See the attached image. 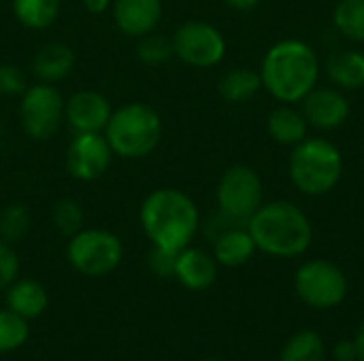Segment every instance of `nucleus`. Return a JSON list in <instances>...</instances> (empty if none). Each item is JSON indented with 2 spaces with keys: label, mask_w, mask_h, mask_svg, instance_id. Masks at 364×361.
I'll use <instances>...</instances> for the list:
<instances>
[{
  "label": "nucleus",
  "mask_w": 364,
  "mask_h": 361,
  "mask_svg": "<svg viewBox=\"0 0 364 361\" xmlns=\"http://www.w3.org/2000/svg\"><path fill=\"white\" fill-rule=\"evenodd\" d=\"M256 249L282 260L303 255L314 240V226L303 209L288 200L264 202L247 221Z\"/></svg>",
  "instance_id": "obj_3"
},
{
  "label": "nucleus",
  "mask_w": 364,
  "mask_h": 361,
  "mask_svg": "<svg viewBox=\"0 0 364 361\" xmlns=\"http://www.w3.org/2000/svg\"><path fill=\"white\" fill-rule=\"evenodd\" d=\"M51 221L55 226V230L70 238L75 236L79 230H83L85 226V213H83V206L81 202H77L75 198H62L55 202L53 211H51Z\"/></svg>",
  "instance_id": "obj_26"
},
{
  "label": "nucleus",
  "mask_w": 364,
  "mask_h": 361,
  "mask_svg": "<svg viewBox=\"0 0 364 361\" xmlns=\"http://www.w3.org/2000/svg\"><path fill=\"white\" fill-rule=\"evenodd\" d=\"M64 104L66 100L53 87V83H34L28 85L19 96V123L28 138L47 140L64 123Z\"/></svg>",
  "instance_id": "obj_8"
},
{
  "label": "nucleus",
  "mask_w": 364,
  "mask_h": 361,
  "mask_svg": "<svg viewBox=\"0 0 364 361\" xmlns=\"http://www.w3.org/2000/svg\"><path fill=\"white\" fill-rule=\"evenodd\" d=\"M30 336L28 319L4 309L0 311V353L17 351Z\"/></svg>",
  "instance_id": "obj_28"
},
{
  "label": "nucleus",
  "mask_w": 364,
  "mask_h": 361,
  "mask_svg": "<svg viewBox=\"0 0 364 361\" xmlns=\"http://www.w3.org/2000/svg\"><path fill=\"white\" fill-rule=\"evenodd\" d=\"M75 68V51L64 43H45L32 60V72L43 83H58Z\"/></svg>",
  "instance_id": "obj_17"
},
{
  "label": "nucleus",
  "mask_w": 364,
  "mask_h": 361,
  "mask_svg": "<svg viewBox=\"0 0 364 361\" xmlns=\"http://www.w3.org/2000/svg\"><path fill=\"white\" fill-rule=\"evenodd\" d=\"M83 2V6H85V11H90V13H105V11H109L111 9V4H113V0H81Z\"/></svg>",
  "instance_id": "obj_33"
},
{
  "label": "nucleus",
  "mask_w": 364,
  "mask_h": 361,
  "mask_svg": "<svg viewBox=\"0 0 364 361\" xmlns=\"http://www.w3.org/2000/svg\"><path fill=\"white\" fill-rule=\"evenodd\" d=\"M111 17L122 34L141 38L158 28L162 19V0H113Z\"/></svg>",
  "instance_id": "obj_14"
},
{
  "label": "nucleus",
  "mask_w": 364,
  "mask_h": 361,
  "mask_svg": "<svg viewBox=\"0 0 364 361\" xmlns=\"http://www.w3.org/2000/svg\"><path fill=\"white\" fill-rule=\"evenodd\" d=\"M113 106L109 98L96 89H79L64 104V121L73 134L79 132H105L111 119Z\"/></svg>",
  "instance_id": "obj_13"
},
{
  "label": "nucleus",
  "mask_w": 364,
  "mask_h": 361,
  "mask_svg": "<svg viewBox=\"0 0 364 361\" xmlns=\"http://www.w3.org/2000/svg\"><path fill=\"white\" fill-rule=\"evenodd\" d=\"M215 198L220 213L247 226L250 217L264 204V185L252 166L235 164L220 177Z\"/></svg>",
  "instance_id": "obj_7"
},
{
  "label": "nucleus",
  "mask_w": 364,
  "mask_h": 361,
  "mask_svg": "<svg viewBox=\"0 0 364 361\" xmlns=\"http://www.w3.org/2000/svg\"><path fill=\"white\" fill-rule=\"evenodd\" d=\"M220 96L230 102V104H241L252 100L260 89H262V79L258 70L245 68V66H237L230 68L228 72L222 74L220 83H218Z\"/></svg>",
  "instance_id": "obj_21"
},
{
  "label": "nucleus",
  "mask_w": 364,
  "mask_h": 361,
  "mask_svg": "<svg viewBox=\"0 0 364 361\" xmlns=\"http://www.w3.org/2000/svg\"><path fill=\"white\" fill-rule=\"evenodd\" d=\"M292 185L305 196L331 194L343 177V155L339 147L322 136H307L292 147L288 160Z\"/></svg>",
  "instance_id": "obj_4"
},
{
  "label": "nucleus",
  "mask_w": 364,
  "mask_h": 361,
  "mask_svg": "<svg viewBox=\"0 0 364 361\" xmlns=\"http://www.w3.org/2000/svg\"><path fill=\"white\" fill-rule=\"evenodd\" d=\"M0 138H2V123H0Z\"/></svg>",
  "instance_id": "obj_37"
},
{
  "label": "nucleus",
  "mask_w": 364,
  "mask_h": 361,
  "mask_svg": "<svg viewBox=\"0 0 364 361\" xmlns=\"http://www.w3.org/2000/svg\"><path fill=\"white\" fill-rule=\"evenodd\" d=\"M30 211L21 202H11L0 211V240L9 245L21 243L30 232Z\"/></svg>",
  "instance_id": "obj_25"
},
{
  "label": "nucleus",
  "mask_w": 364,
  "mask_h": 361,
  "mask_svg": "<svg viewBox=\"0 0 364 361\" xmlns=\"http://www.w3.org/2000/svg\"><path fill=\"white\" fill-rule=\"evenodd\" d=\"M139 221L151 247L179 253L192 245L200 228V213L186 191L158 187L141 202Z\"/></svg>",
  "instance_id": "obj_2"
},
{
  "label": "nucleus",
  "mask_w": 364,
  "mask_h": 361,
  "mask_svg": "<svg viewBox=\"0 0 364 361\" xmlns=\"http://www.w3.org/2000/svg\"><path fill=\"white\" fill-rule=\"evenodd\" d=\"M226 6L235 9V11H252L260 4V0H224Z\"/></svg>",
  "instance_id": "obj_34"
},
{
  "label": "nucleus",
  "mask_w": 364,
  "mask_h": 361,
  "mask_svg": "<svg viewBox=\"0 0 364 361\" xmlns=\"http://www.w3.org/2000/svg\"><path fill=\"white\" fill-rule=\"evenodd\" d=\"M354 345H356V351H358V361H364V321L360 323L358 332H356Z\"/></svg>",
  "instance_id": "obj_35"
},
{
  "label": "nucleus",
  "mask_w": 364,
  "mask_h": 361,
  "mask_svg": "<svg viewBox=\"0 0 364 361\" xmlns=\"http://www.w3.org/2000/svg\"><path fill=\"white\" fill-rule=\"evenodd\" d=\"M171 40L175 57L194 68H213L226 57L224 34L213 23L203 19L183 21Z\"/></svg>",
  "instance_id": "obj_10"
},
{
  "label": "nucleus",
  "mask_w": 364,
  "mask_h": 361,
  "mask_svg": "<svg viewBox=\"0 0 364 361\" xmlns=\"http://www.w3.org/2000/svg\"><path fill=\"white\" fill-rule=\"evenodd\" d=\"M218 262L213 253H207L205 249L186 247L177 253L175 262V279L190 291H205L209 289L218 279Z\"/></svg>",
  "instance_id": "obj_15"
},
{
  "label": "nucleus",
  "mask_w": 364,
  "mask_h": 361,
  "mask_svg": "<svg viewBox=\"0 0 364 361\" xmlns=\"http://www.w3.org/2000/svg\"><path fill=\"white\" fill-rule=\"evenodd\" d=\"M136 57L147 64V66H160L166 64L171 57H175L173 53V40L166 34L160 32H149L145 36L139 38L136 43Z\"/></svg>",
  "instance_id": "obj_27"
},
{
  "label": "nucleus",
  "mask_w": 364,
  "mask_h": 361,
  "mask_svg": "<svg viewBox=\"0 0 364 361\" xmlns=\"http://www.w3.org/2000/svg\"><path fill=\"white\" fill-rule=\"evenodd\" d=\"M113 162V149L102 132H79L73 134L66 153L64 166L75 181H96L100 179Z\"/></svg>",
  "instance_id": "obj_11"
},
{
  "label": "nucleus",
  "mask_w": 364,
  "mask_h": 361,
  "mask_svg": "<svg viewBox=\"0 0 364 361\" xmlns=\"http://www.w3.org/2000/svg\"><path fill=\"white\" fill-rule=\"evenodd\" d=\"M326 347L318 332L303 330L296 332L282 349L279 361H324Z\"/></svg>",
  "instance_id": "obj_23"
},
{
  "label": "nucleus",
  "mask_w": 364,
  "mask_h": 361,
  "mask_svg": "<svg viewBox=\"0 0 364 361\" xmlns=\"http://www.w3.org/2000/svg\"><path fill=\"white\" fill-rule=\"evenodd\" d=\"M258 72L262 87L279 104H299L318 85L322 64L309 43L284 38L269 47Z\"/></svg>",
  "instance_id": "obj_1"
},
{
  "label": "nucleus",
  "mask_w": 364,
  "mask_h": 361,
  "mask_svg": "<svg viewBox=\"0 0 364 361\" xmlns=\"http://www.w3.org/2000/svg\"><path fill=\"white\" fill-rule=\"evenodd\" d=\"M28 87L26 74L15 64H0V96H21Z\"/></svg>",
  "instance_id": "obj_29"
},
{
  "label": "nucleus",
  "mask_w": 364,
  "mask_h": 361,
  "mask_svg": "<svg viewBox=\"0 0 364 361\" xmlns=\"http://www.w3.org/2000/svg\"><path fill=\"white\" fill-rule=\"evenodd\" d=\"M335 361H358V351L354 340H339L333 349Z\"/></svg>",
  "instance_id": "obj_32"
},
{
  "label": "nucleus",
  "mask_w": 364,
  "mask_h": 361,
  "mask_svg": "<svg viewBox=\"0 0 364 361\" xmlns=\"http://www.w3.org/2000/svg\"><path fill=\"white\" fill-rule=\"evenodd\" d=\"M301 111L307 123L316 130L328 132L341 128L350 117V100L339 87L316 85L303 100Z\"/></svg>",
  "instance_id": "obj_12"
},
{
  "label": "nucleus",
  "mask_w": 364,
  "mask_h": 361,
  "mask_svg": "<svg viewBox=\"0 0 364 361\" xmlns=\"http://www.w3.org/2000/svg\"><path fill=\"white\" fill-rule=\"evenodd\" d=\"M66 260L83 277H105L122 264L124 245L109 230L83 228L68 238Z\"/></svg>",
  "instance_id": "obj_6"
},
{
  "label": "nucleus",
  "mask_w": 364,
  "mask_h": 361,
  "mask_svg": "<svg viewBox=\"0 0 364 361\" xmlns=\"http://www.w3.org/2000/svg\"><path fill=\"white\" fill-rule=\"evenodd\" d=\"M113 155L124 160H143L151 155L162 140V119L158 111L145 102H128L113 109L105 128Z\"/></svg>",
  "instance_id": "obj_5"
},
{
  "label": "nucleus",
  "mask_w": 364,
  "mask_h": 361,
  "mask_svg": "<svg viewBox=\"0 0 364 361\" xmlns=\"http://www.w3.org/2000/svg\"><path fill=\"white\" fill-rule=\"evenodd\" d=\"M175 262H177V253L160 249V247H151L149 255H147V266L149 270L160 277V279H171L175 277Z\"/></svg>",
  "instance_id": "obj_31"
},
{
  "label": "nucleus",
  "mask_w": 364,
  "mask_h": 361,
  "mask_svg": "<svg viewBox=\"0 0 364 361\" xmlns=\"http://www.w3.org/2000/svg\"><path fill=\"white\" fill-rule=\"evenodd\" d=\"M331 83L343 91H356L364 87V53L356 49H343L333 53L324 64Z\"/></svg>",
  "instance_id": "obj_20"
},
{
  "label": "nucleus",
  "mask_w": 364,
  "mask_h": 361,
  "mask_svg": "<svg viewBox=\"0 0 364 361\" xmlns=\"http://www.w3.org/2000/svg\"><path fill=\"white\" fill-rule=\"evenodd\" d=\"M13 17L28 30H47L60 15V0H11Z\"/></svg>",
  "instance_id": "obj_22"
},
{
  "label": "nucleus",
  "mask_w": 364,
  "mask_h": 361,
  "mask_svg": "<svg viewBox=\"0 0 364 361\" xmlns=\"http://www.w3.org/2000/svg\"><path fill=\"white\" fill-rule=\"evenodd\" d=\"M294 287L299 298L318 311L339 306L350 289L346 272L328 260L305 262L294 274Z\"/></svg>",
  "instance_id": "obj_9"
},
{
  "label": "nucleus",
  "mask_w": 364,
  "mask_h": 361,
  "mask_svg": "<svg viewBox=\"0 0 364 361\" xmlns=\"http://www.w3.org/2000/svg\"><path fill=\"white\" fill-rule=\"evenodd\" d=\"M17 279H19V257L13 245L0 240V291H6V287Z\"/></svg>",
  "instance_id": "obj_30"
},
{
  "label": "nucleus",
  "mask_w": 364,
  "mask_h": 361,
  "mask_svg": "<svg viewBox=\"0 0 364 361\" xmlns=\"http://www.w3.org/2000/svg\"><path fill=\"white\" fill-rule=\"evenodd\" d=\"M47 289L34 279H17L6 287V309L32 321L47 311Z\"/></svg>",
  "instance_id": "obj_18"
},
{
  "label": "nucleus",
  "mask_w": 364,
  "mask_h": 361,
  "mask_svg": "<svg viewBox=\"0 0 364 361\" xmlns=\"http://www.w3.org/2000/svg\"><path fill=\"white\" fill-rule=\"evenodd\" d=\"M267 132L277 145L294 147L307 138L309 123L303 111L294 109L292 104H279L271 111L267 119Z\"/></svg>",
  "instance_id": "obj_19"
},
{
  "label": "nucleus",
  "mask_w": 364,
  "mask_h": 361,
  "mask_svg": "<svg viewBox=\"0 0 364 361\" xmlns=\"http://www.w3.org/2000/svg\"><path fill=\"white\" fill-rule=\"evenodd\" d=\"M333 23L346 38L364 43V0H339Z\"/></svg>",
  "instance_id": "obj_24"
},
{
  "label": "nucleus",
  "mask_w": 364,
  "mask_h": 361,
  "mask_svg": "<svg viewBox=\"0 0 364 361\" xmlns=\"http://www.w3.org/2000/svg\"><path fill=\"white\" fill-rule=\"evenodd\" d=\"M203 361H222V360H215V357H209V360H203Z\"/></svg>",
  "instance_id": "obj_36"
},
{
  "label": "nucleus",
  "mask_w": 364,
  "mask_h": 361,
  "mask_svg": "<svg viewBox=\"0 0 364 361\" xmlns=\"http://www.w3.org/2000/svg\"><path fill=\"white\" fill-rule=\"evenodd\" d=\"M211 243H213L215 262L226 268H239V266L247 264L254 257V253L258 251L247 226L230 228V230L222 232L220 236H215Z\"/></svg>",
  "instance_id": "obj_16"
}]
</instances>
